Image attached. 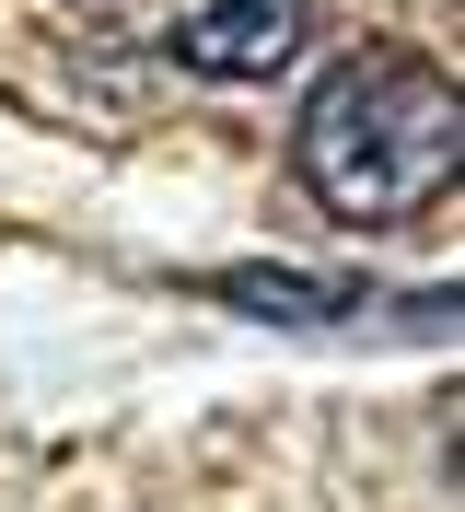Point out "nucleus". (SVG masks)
<instances>
[{
  "label": "nucleus",
  "instance_id": "obj_1",
  "mask_svg": "<svg viewBox=\"0 0 465 512\" xmlns=\"http://www.w3.org/2000/svg\"><path fill=\"white\" fill-rule=\"evenodd\" d=\"M454 152H465L454 70L407 59V47H349V59L303 94V128H291L303 187L326 198L349 233L419 222V210L454 187Z\"/></svg>",
  "mask_w": 465,
  "mask_h": 512
},
{
  "label": "nucleus",
  "instance_id": "obj_2",
  "mask_svg": "<svg viewBox=\"0 0 465 512\" xmlns=\"http://www.w3.org/2000/svg\"><path fill=\"white\" fill-rule=\"evenodd\" d=\"M163 47L186 70H210V82H268L303 47V0H175Z\"/></svg>",
  "mask_w": 465,
  "mask_h": 512
}]
</instances>
